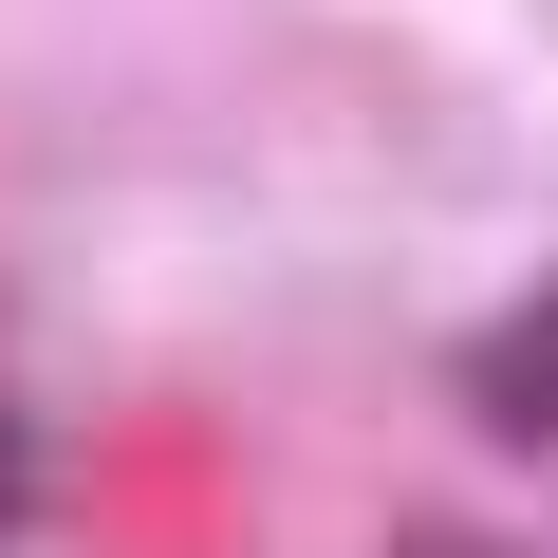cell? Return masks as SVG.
I'll list each match as a JSON object with an SVG mask.
<instances>
[{
	"mask_svg": "<svg viewBox=\"0 0 558 558\" xmlns=\"http://www.w3.org/2000/svg\"><path fill=\"white\" fill-rule=\"evenodd\" d=\"M391 558H521V539H484V521H410Z\"/></svg>",
	"mask_w": 558,
	"mask_h": 558,
	"instance_id": "obj_2",
	"label": "cell"
},
{
	"mask_svg": "<svg viewBox=\"0 0 558 558\" xmlns=\"http://www.w3.org/2000/svg\"><path fill=\"white\" fill-rule=\"evenodd\" d=\"M20 465H38V447H20V428H0V502H20Z\"/></svg>",
	"mask_w": 558,
	"mask_h": 558,
	"instance_id": "obj_3",
	"label": "cell"
},
{
	"mask_svg": "<svg viewBox=\"0 0 558 558\" xmlns=\"http://www.w3.org/2000/svg\"><path fill=\"white\" fill-rule=\"evenodd\" d=\"M465 410L502 428V447H558V279L521 317H484V354H465Z\"/></svg>",
	"mask_w": 558,
	"mask_h": 558,
	"instance_id": "obj_1",
	"label": "cell"
}]
</instances>
